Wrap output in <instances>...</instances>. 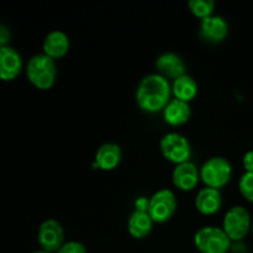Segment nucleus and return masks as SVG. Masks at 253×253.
Listing matches in <instances>:
<instances>
[{
  "mask_svg": "<svg viewBox=\"0 0 253 253\" xmlns=\"http://www.w3.org/2000/svg\"><path fill=\"white\" fill-rule=\"evenodd\" d=\"M172 84L167 78L158 73L143 77L136 89V101L141 110L148 114L163 111L170 101Z\"/></svg>",
  "mask_w": 253,
  "mask_h": 253,
  "instance_id": "f257e3e1",
  "label": "nucleus"
},
{
  "mask_svg": "<svg viewBox=\"0 0 253 253\" xmlns=\"http://www.w3.org/2000/svg\"><path fill=\"white\" fill-rule=\"evenodd\" d=\"M25 73L27 81L35 88L40 90H48L56 83L58 71L54 59L44 53H36L27 61Z\"/></svg>",
  "mask_w": 253,
  "mask_h": 253,
  "instance_id": "f03ea898",
  "label": "nucleus"
},
{
  "mask_svg": "<svg viewBox=\"0 0 253 253\" xmlns=\"http://www.w3.org/2000/svg\"><path fill=\"white\" fill-rule=\"evenodd\" d=\"M251 212L244 205L230 208L222 219V230L232 242H241L247 237L252 229Z\"/></svg>",
  "mask_w": 253,
  "mask_h": 253,
  "instance_id": "7ed1b4c3",
  "label": "nucleus"
},
{
  "mask_svg": "<svg viewBox=\"0 0 253 253\" xmlns=\"http://www.w3.org/2000/svg\"><path fill=\"white\" fill-rule=\"evenodd\" d=\"M232 166L229 160L220 156L209 158L205 161L200 168V179L205 187L221 189L230 183L232 178Z\"/></svg>",
  "mask_w": 253,
  "mask_h": 253,
  "instance_id": "20e7f679",
  "label": "nucleus"
},
{
  "mask_svg": "<svg viewBox=\"0 0 253 253\" xmlns=\"http://www.w3.org/2000/svg\"><path fill=\"white\" fill-rule=\"evenodd\" d=\"M194 246L200 253H227L232 241L219 226H204L194 235Z\"/></svg>",
  "mask_w": 253,
  "mask_h": 253,
  "instance_id": "39448f33",
  "label": "nucleus"
},
{
  "mask_svg": "<svg viewBox=\"0 0 253 253\" xmlns=\"http://www.w3.org/2000/svg\"><path fill=\"white\" fill-rule=\"evenodd\" d=\"M177 211V198L170 189L163 188L153 193L148 199L147 212L155 224L169 221Z\"/></svg>",
  "mask_w": 253,
  "mask_h": 253,
  "instance_id": "423d86ee",
  "label": "nucleus"
},
{
  "mask_svg": "<svg viewBox=\"0 0 253 253\" xmlns=\"http://www.w3.org/2000/svg\"><path fill=\"white\" fill-rule=\"evenodd\" d=\"M161 153L163 157L175 166L190 161L192 157V146L189 140L182 133L168 132L161 138Z\"/></svg>",
  "mask_w": 253,
  "mask_h": 253,
  "instance_id": "0eeeda50",
  "label": "nucleus"
},
{
  "mask_svg": "<svg viewBox=\"0 0 253 253\" xmlns=\"http://www.w3.org/2000/svg\"><path fill=\"white\" fill-rule=\"evenodd\" d=\"M37 242L43 251L56 253L64 244V230L56 219H47L41 222L37 231Z\"/></svg>",
  "mask_w": 253,
  "mask_h": 253,
  "instance_id": "6e6552de",
  "label": "nucleus"
},
{
  "mask_svg": "<svg viewBox=\"0 0 253 253\" xmlns=\"http://www.w3.org/2000/svg\"><path fill=\"white\" fill-rule=\"evenodd\" d=\"M24 69L21 53L12 46H4L0 49V81L11 82L20 76Z\"/></svg>",
  "mask_w": 253,
  "mask_h": 253,
  "instance_id": "1a4fd4ad",
  "label": "nucleus"
},
{
  "mask_svg": "<svg viewBox=\"0 0 253 253\" xmlns=\"http://www.w3.org/2000/svg\"><path fill=\"white\" fill-rule=\"evenodd\" d=\"M199 179L200 169L192 161L177 165L172 172L173 185L182 192H190L195 189Z\"/></svg>",
  "mask_w": 253,
  "mask_h": 253,
  "instance_id": "9d476101",
  "label": "nucleus"
},
{
  "mask_svg": "<svg viewBox=\"0 0 253 253\" xmlns=\"http://www.w3.org/2000/svg\"><path fill=\"white\" fill-rule=\"evenodd\" d=\"M200 36L208 42L219 43L222 42L229 35V24L220 15H211L209 17L200 20Z\"/></svg>",
  "mask_w": 253,
  "mask_h": 253,
  "instance_id": "9b49d317",
  "label": "nucleus"
},
{
  "mask_svg": "<svg viewBox=\"0 0 253 253\" xmlns=\"http://www.w3.org/2000/svg\"><path fill=\"white\" fill-rule=\"evenodd\" d=\"M69 48H71V40L68 35L62 30L49 31L42 42V53L51 57L54 61L66 56Z\"/></svg>",
  "mask_w": 253,
  "mask_h": 253,
  "instance_id": "f8f14e48",
  "label": "nucleus"
},
{
  "mask_svg": "<svg viewBox=\"0 0 253 253\" xmlns=\"http://www.w3.org/2000/svg\"><path fill=\"white\" fill-rule=\"evenodd\" d=\"M156 68L157 73L165 78L177 79L185 74V63L179 54L174 52H165L160 54L156 59Z\"/></svg>",
  "mask_w": 253,
  "mask_h": 253,
  "instance_id": "ddd939ff",
  "label": "nucleus"
},
{
  "mask_svg": "<svg viewBox=\"0 0 253 253\" xmlns=\"http://www.w3.org/2000/svg\"><path fill=\"white\" fill-rule=\"evenodd\" d=\"M123 160L120 146L114 142H106L98 148L94 158V167L101 170H113L118 168Z\"/></svg>",
  "mask_w": 253,
  "mask_h": 253,
  "instance_id": "4468645a",
  "label": "nucleus"
},
{
  "mask_svg": "<svg viewBox=\"0 0 253 253\" xmlns=\"http://www.w3.org/2000/svg\"><path fill=\"white\" fill-rule=\"evenodd\" d=\"M222 195L219 189L205 187L198 192L195 197V208L198 211L205 216L214 215L221 209Z\"/></svg>",
  "mask_w": 253,
  "mask_h": 253,
  "instance_id": "2eb2a0df",
  "label": "nucleus"
},
{
  "mask_svg": "<svg viewBox=\"0 0 253 253\" xmlns=\"http://www.w3.org/2000/svg\"><path fill=\"white\" fill-rule=\"evenodd\" d=\"M162 114L166 124L169 126H182L188 123L192 116V109H190L189 103L174 98L170 99L167 106L163 109Z\"/></svg>",
  "mask_w": 253,
  "mask_h": 253,
  "instance_id": "dca6fc26",
  "label": "nucleus"
},
{
  "mask_svg": "<svg viewBox=\"0 0 253 253\" xmlns=\"http://www.w3.org/2000/svg\"><path fill=\"white\" fill-rule=\"evenodd\" d=\"M153 220L148 215L147 211H138L133 210L127 220L128 234L136 240L146 239L151 234L153 229Z\"/></svg>",
  "mask_w": 253,
  "mask_h": 253,
  "instance_id": "f3484780",
  "label": "nucleus"
},
{
  "mask_svg": "<svg viewBox=\"0 0 253 253\" xmlns=\"http://www.w3.org/2000/svg\"><path fill=\"white\" fill-rule=\"evenodd\" d=\"M172 94L175 99L190 103L198 94V83L193 77L184 74L173 81Z\"/></svg>",
  "mask_w": 253,
  "mask_h": 253,
  "instance_id": "a211bd4d",
  "label": "nucleus"
},
{
  "mask_svg": "<svg viewBox=\"0 0 253 253\" xmlns=\"http://www.w3.org/2000/svg\"><path fill=\"white\" fill-rule=\"evenodd\" d=\"M190 11L194 16L199 17V19H205L211 15H214L215 10V1L214 0H190L188 2Z\"/></svg>",
  "mask_w": 253,
  "mask_h": 253,
  "instance_id": "6ab92c4d",
  "label": "nucleus"
},
{
  "mask_svg": "<svg viewBox=\"0 0 253 253\" xmlns=\"http://www.w3.org/2000/svg\"><path fill=\"white\" fill-rule=\"evenodd\" d=\"M239 190L246 202L253 204V172H245L240 177Z\"/></svg>",
  "mask_w": 253,
  "mask_h": 253,
  "instance_id": "aec40b11",
  "label": "nucleus"
},
{
  "mask_svg": "<svg viewBox=\"0 0 253 253\" xmlns=\"http://www.w3.org/2000/svg\"><path fill=\"white\" fill-rule=\"evenodd\" d=\"M56 253H86V249L82 242L68 241L64 242Z\"/></svg>",
  "mask_w": 253,
  "mask_h": 253,
  "instance_id": "412c9836",
  "label": "nucleus"
},
{
  "mask_svg": "<svg viewBox=\"0 0 253 253\" xmlns=\"http://www.w3.org/2000/svg\"><path fill=\"white\" fill-rule=\"evenodd\" d=\"M242 167L245 172H253V150H249L245 152L242 157Z\"/></svg>",
  "mask_w": 253,
  "mask_h": 253,
  "instance_id": "4be33fe9",
  "label": "nucleus"
},
{
  "mask_svg": "<svg viewBox=\"0 0 253 253\" xmlns=\"http://www.w3.org/2000/svg\"><path fill=\"white\" fill-rule=\"evenodd\" d=\"M148 209V199L147 198H137V200L135 202V210L138 211H147Z\"/></svg>",
  "mask_w": 253,
  "mask_h": 253,
  "instance_id": "5701e85b",
  "label": "nucleus"
},
{
  "mask_svg": "<svg viewBox=\"0 0 253 253\" xmlns=\"http://www.w3.org/2000/svg\"><path fill=\"white\" fill-rule=\"evenodd\" d=\"M32 253H49V252L43 251V250H39V251H35V252H32Z\"/></svg>",
  "mask_w": 253,
  "mask_h": 253,
  "instance_id": "b1692460",
  "label": "nucleus"
},
{
  "mask_svg": "<svg viewBox=\"0 0 253 253\" xmlns=\"http://www.w3.org/2000/svg\"><path fill=\"white\" fill-rule=\"evenodd\" d=\"M251 234H252V237H253V222H252V229H251Z\"/></svg>",
  "mask_w": 253,
  "mask_h": 253,
  "instance_id": "393cba45",
  "label": "nucleus"
}]
</instances>
